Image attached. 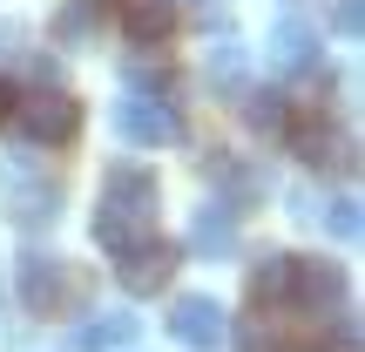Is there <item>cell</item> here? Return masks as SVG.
Here are the masks:
<instances>
[{"mask_svg": "<svg viewBox=\"0 0 365 352\" xmlns=\"http://www.w3.org/2000/svg\"><path fill=\"white\" fill-rule=\"evenodd\" d=\"M359 27H365V0H339V7H331V34L359 41Z\"/></svg>", "mask_w": 365, "mask_h": 352, "instance_id": "cell-22", "label": "cell"}, {"mask_svg": "<svg viewBox=\"0 0 365 352\" xmlns=\"http://www.w3.org/2000/svg\"><path fill=\"white\" fill-rule=\"evenodd\" d=\"M122 75H129V89H163L170 81V48H129Z\"/></svg>", "mask_w": 365, "mask_h": 352, "instance_id": "cell-20", "label": "cell"}, {"mask_svg": "<svg viewBox=\"0 0 365 352\" xmlns=\"http://www.w3.org/2000/svg\"><path fill=\"white\" fill-rule=\"evenodd\" d=\"M170 339L190 346V352H217L223 339H230V312H223L210 291H182V298H170Z\"/></svg>", "mask_w": 365, "mask_h": 352, "instance_id": "cell-6", "label": "cell"}, {"mask_svg": "<svg viewBox=\"0 0 365 352\" xmlns=\"http://www.w3.org/2000/svg\"><path fill=\"white\" fill-rule=\"evenodd\" d=\"M318 210H325V203H318L312 190H291V217H298V223H318Z\"/></svg>", "mask_w": 365, "mask_h": 352, "instance_id": "cell-24", "label": "cell"}, {"mask_svg": "<svg viewBox=\"0 0 365 352\" xmlns=\"http://www.w3.org/2000/svg\"><path fill=\"white\" fill-rule=\"evenodd\" d=\"M143 339V318L135 312H95L75 326V352H129Z\"/></svg>", "mask_w": 365, "mask_h": 352, "instance_id": "cell-13", "label": "cell"}, {"mask_svg": "<svg viewBox=\"0 0 365 352\" xmlns=\"http://www.w3.org/2000/svg\"><path fill=\"white\" fill-rule=\"evenodd\" d=\"M237 217H244V210H230L223 196H217V203H203V210H196V223H190V251H196V258H230L237 237H244V231H237Z\"/></svg>", "mask_w": 365, "mask_h": 352, "instance_id": "cell-12", "label": "cell"}, {"mask_svg": "<svg viewBox=\"0 0 365 352\" xmlns=\"http://www.w3.org/2000/svg\"><path fill=\"white\" fill-rule=\"evenodd\" d=\"M237 109H244V122L257 136H284V122H291V95H277V89H250Z\"/></svg>", "mask_w": 365, "mask_h": 352, "instance_id": "cell-17", "label": "cell"}, {"mask_svg": "<svg viewBox=\"0 0 365 352\" xmlns=\"http://www.w3.org/2000/svg\"><path fill=\"white\" fill-rule=\"evenodd\" d=\"M318 231H331L339 244H352V237L365 231V210H359V196H331V203L318 210Z\"/></svg>", "mask_w": 365, "mask_h": 352, "instance_id": "cell-21", "label": "cell"}, {"mask_svg": "<svg viewBox=\"0 0 365 352\" xmlns=\"http://www.w3.org/2000/svg\"><path fill=\"white\" fill-rule=\"evenodd\" d=\"M325 352H359V318H352V312H331V332H325Z\"/></svg>", "mask_w": 365, "mask_h": 352, "instance_id": "cell-23", "label": "cell"}, {"mask_svg": "<svg viewBox=\"0 0 365 352\" xmlns=\"http://www.w3.org/2000/svg\"><path fill=\"white\" fill-rule=\"evenodd\" d=\"M7 217L21 223V231L61 223V183H54V176H14L7 183Z\"/></svg>", "mask_w": 365, "mask_h": 352, "instance_id": "cell-9", "label": "cell"}, {"mask_svg": "<svg viewBox=\"0 0 365 352\" xmlns=\"http://www.w3.org/2000/svg\"><path fill=\"white\" fill-rule=\"evenodd\" d=\"M170 7H203V0H170Z\"/></svg>", "mask_w": 365, "mask_h": 352, "instance_id": "cell-26", "label": "cell"}, {"mask_svg": "<svg viewBox=\"0 0 365 352\" xmlns=\"http://www.w3.org/2000/svg\"><path fill=\"white\" fill-rule=\"evenodd\" d=\"M21 305L34 318H68L88 305V271L68 258H48V251H27L21 258Z\"/></svg>", "mask_w": 365, "mask_h": 352, "instance_id": "cell-3", "label": "cell"}, {"mask_svg": "<svg viewBox=\"0 0 365 352\" xmlns=\"http://www.w3.org/2000/svg\"><path fill=\"white\" fill-rule=\"evenodd\" d=\"M291 285H298V258H291V251H257V258H250V271H244L250 305H264V312L291 305Z\"/></svg>", "mask_w": 365, "mask_h": 352, "instance_id": "cell-10", "label": "cell"}, {"mask_svg": "<svg viewBox=\"0 0 365 352\" xmlns=\"http://www.w3.org/2000/svg\"><path fill=\"white\" fill-rule=\"evenodd\" d=\"M170 27H176L170 0H122V34H129V48H163Z\"/></svg>", "mask_w": 365, "mask_h": 352, "instance_id": "cell-14", "label": "cell"}, {"mask_svg": "<svg viewBox=\"0 0 365 352\" xmlns=\"http://www.w3.org/2000/svg\"><path fill=\"white\" fill-rule=\"evenodd\" d=\"M244 61H250V48H244L237 34L210 41V81H217L223 95H244Z\"/></svg>", "mask_w": 365, "mask_h": 352, "instance_id": "cell-18", "label": "cell"}, {"mask_svg": "<svg viewBox=\"0 0 365 352\" xmlns=\"http://www.w3.org/2000/svg\"><path fill=\"white\" fill-rule=\"evenodd\" d=\"M7 102H14V89H7V81H0V122H7Z\"/></svg>", "mask_w": 365, "mask_h": 352, "instance_id": "cell-25", "label": "cell"}, {"mask_svg": "<svg viewBox=\"0 0 365 352\" xmlns=\"http://www.w3.org/2000/svg\"><path fill=\"white\" fill-rule=\"evenodd\" d=\"M7 116L21 122V136L34 149H61V143L81 136V102H75L68 81H27V89L7 102Z\"/></svg>", "mask_w": 365, "mask_h": 352, "instance_id": "cell-2", "label": "cell"}, {"mask_svg": "<svg viewBox=\"0 0 365 352\" xmlns=\"http://www.w3.org/2000/svg\"><path fill=\"white\" fill-rule=\"evenodd\" d=\"M210 183H217V196H223L230 210H244V203H257V196H264V176L250 170V163L223 156V149H217V163H210Z\"/></svg>", "mask_w": 365, "mask_h": 352, "instance_id": "cell-15", "label": "cell"}, {"mask_svg": "<svg viewBox=\"0 0 365 352\" xmlns=\"http://www.w3.org/2000/svg\"><path fill=\"white\" fill-rule=\"evenodd\" d=\"M230 332H237V346H244V352H284V318H271L264 305L250 318H237Z\"/></svg>", "mask_w": 365, "mask_h": 352, "instance_id": "cell-19", "label": "cell"}, {"mask_svg": "<svg viewBox=\"0 0 365 352\" xmlns=\"http://www.w3.org/2000/svg\"><path fill=\"white\" fill-rule=\"evenodd\" d=\"M95 27H102V0H68L54 14V48H88Z\"/></svg>", "mask_w": 365, "mask_h": 352, "instance_id": "cell-16", "label": "cell"}, {"mask_svg": "<svg viewBox=\"0 0 365 352\" xmlns=\"http://www.w3.org/2000/svg\"><path fill=\"white\" fill-rule=\"evenodd\" d=\"M264 54H271V75H312L318 68V27L298 21V14H284V21L271 27V41H264Z\"/></svg>", "mask_w": 365, "mask_h": 352, "instance_id": "cell-8", "label": "cell"}, {"mask_svg": "<svg viewBox=\"0 0 365 352\" xmlns=\"http://www.w3.org/2000/svg\"><path fill=\"white\" fill-rule=\"evenodd\" d=\"M291 298L312 305V312H345V264L298 258V285H291Z\"/></svg>", "mask_w": 365, "mask_h": 352, "instance_id": "cell-11", "label": "cell"}, {"mask_svg": "<svg viewBox=\"0 0 365 352\" xmlns=\"http://www.w3.org/2000/svg\"><path fill=\"white\" fill-rule=\"evenodd\" d=\"M156 210H163L156 170H143V163H108V176H102V210H95V244L115 258V251L156 237Z\"/></svg>", "mask_w": 365, "mask_h": 352, "instance_id": "cell-1", "label": "cell"}, {"mask_svg": "<svg viewBox=\"0 0 365 352\" xmlns=\"http://www.w3.org/2000/svg\"><path fill=\"white\" fill-rule=\"evenodd\" d=\"M115 129H122V143H135V149H170V143H182V116L163 102L156 89H129V95H122Z\"/></svg>", "mask_w": 365, "mask_h": 352, "instance_id": "cell-5", "label": "cell"}, {"mask_svg": "<svg viewBox=\"0 0 365 352\" xmlns=\"http://www.w3.org/2000/svg\"><path fill=\"white\" fill-rule=\"evenodd\" d=\"M170 278H176V244H163V237H143V244L115 251V285L129 298H156Z\"/></svg>", "mask_w": 365, "mask_h": 352, "instance_id": "cell-7", "label": "cell"}, {"mask_svg": "<svg viewBox=\"0 0 365 352\" xmlns=\"http://www.w3.org/2000/svg\"><path fill=\"white\" fill-rule=\"evenodd\" d=\"M284 143H291V156H304L312 170H352V163H359L352 136H339V129H331V116H325V109H291Z\"/></svg>", "mask_w": 365, "mask_h": 352, "instance_id": "cell-4", "label": "cell"}]
</instances>
